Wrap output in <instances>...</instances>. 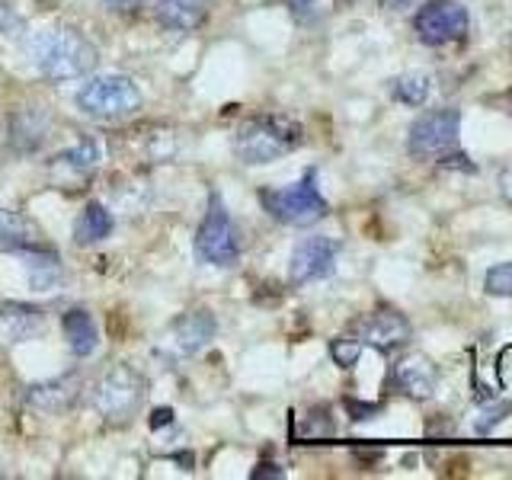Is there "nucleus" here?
<instances>
[{
    "label": "nucleus",
    "instance_id": "nucleus-15",
    "mask_svg": "<svg viewBox=\"0 0 512 480\" xmlns=\"http://www.w3.org/2000/svg\"><path fill=\"white\" fill-rule=\"evenodd\" d=\"M48 128H52V116H48L45 106L16 109L10 116V144L16 151L29 154L42 148V141L48 138Z\"/></svg>",
    "mask_w": 512,
    "mask_h": 480
},
{
    "label": "nucleus",
    "instance_id": "nucleus-32",
    "mask_svg": "<svg viewBox=\"0 0 512 480\" xmlns=\"http://www.w3.org/2000/svg\"><path fill=\"white\" fill-rule=\"evenodd\" d=\"M410 4H416V0H381V7H388V10H407Z\"/></svg>",
    "mask_w": 512,
    "mask_h": 480
},
{
    "label": "nucleus",
    "instance_id": "nucleus-16",
    "mask_svg": "<svg viewBox=\"0 0 512 480\" xmlns=\"http://www.w3.org/2000/svg\"><path fill=\"white\" fill-rule=\"evenodd\" d=\"M10 253L23 260L32 292H55L61 285V260L55 250H42V244H32V247H20Z\"/></svg>",
    "mask_w": 512,
    "mask_h": 480
},
{
    "label": "nucleus",
    "instance_id": "nucleus-3",
    "mask_svg": "<svg viewBox=\"0 0 512 480\" xmlns=\"http://www.w3.org/2000/svg\"><path fill=\"white\" fill-rule=\"evenodd\" d=\"M144 388H148V381H144V375L135 365L112 362L106 372L96 378L90 391V404L106 423L125 426V423H132V416H138Z\"/></svg>",
    "mask_w": 512,
    "mask_h": 480
},
{
    "label": "nucleus",
    "instance_id": "nucleus-1",
    "mask_svg": "<svg viewBox=\"0 0 512 480\" xmlns=\"http://www.w3.org/2000/svg\"><path fill=\"white\" fill-rule=\"evenodd\" d=\"M29 61L36 64L45 80H77L87 77L96 61H100V48H96L80 29H42L32 32L26 42Z\"/></svg>",
    "mask_w": 512,
    "mask_h": 480
},
{
    "label": "nucleus",
    "instance_id": "nucleus-10",
    "mask_svg": "<svg viewBox=\"0 0 512 480\" xmlns=\"http://www.w3.org/2000/svg\"><path fill=\"white\" fill-rule=\"evenodd\" d=\"M356 336L365 343V346H372L378 352H397L400 346H407L410 343V320L404 314H397V311H375V314H368L362 317L359 324H356Z\"/></svg>",
    "mask_w": 512,
    "mask_h": 480
},
{
    "label": "nucleus",
    "instance_id": "nucleus-8",
    "mask_svg": "<svg viewBox=\"0 0 512 480\" xmlns=\"http://www.w3.org/2000/svg\"><path fill=\"white\" fill-rule=\"evenodd\" d=\"M461 128V112L458 109H436L420 116L407 132V151L420 160L445 157L455 148Z\"/></svg>",
    "mask_w": 512,
    "mask_h": 480
},
{
    "label": "nucleus",
    "instance_id": "nucleus-33",
    "mask_svg": "<svg viewBox=\"0 0 512 480\" xmlns=\"http://www.w3.org/2000/svg\"><path fill=\"white\" fill-rule=\"evenodd\" d=\"M167 420H173V410H154V426H164Z\"/></svg>",
    "mask_w": 512,
    "mask_h": 480
},
{
    "label": "nucleus",
    "instance_id": "nucleus-26",
    "mask_svg": "<svg viewBox=\"0 0 512 480\" xmlns=\"http://www.w3.org/2000/svg\"><path fill=\"white\" fill-rule=\"evenodd\" d=\"M23 29H26L23 16L16 13L10 4H0V32H4L7 39H20V36H23Z\"/></svg>",
    "mask_w": 512,
    "mask_h": 480
},
{
    "label": "nucleus",
    "instance_id": "nucleus-6",
    "mask_svg": "<svg viewBox=\"0 0 512 480\" xmlns=\"http://www.w3.org/2000/svg\"><path fill=\"white\" fill-rule=\"evenodd\" d=\"M196 256L208 266H237L240 263V234H237V224L228 212V205L212 192L208 196V208H205V218L196 231Z\"/></svg>",
    "mask_w": 512,
    "mask_h": 480
},
{
    "label": "nucleus",
    "instance_id": "nucleus-19",
    "mask_svg": "<svg viewBox=\"0 0 512 480\" xmlns=\"http://www.w3.org/2000/svg\"><path fill=\"white\" fill-rule=\"evenodd\" d=\"M112 228H116V218H112L109 208L100 202H90V205H84V212H80L74 221V244L77 247L103 244V240L112 234Z\"/></svg>",
    "mask_w": 512,
    "mask_h": 480
},
{
    "label": "nucleus",
    "instance_id": "nucleus-18",
    "mask_svg": "<svg viewBox=\"0 0 512 480\" xmlns=\"http://www.w3.org/2000/svg\"><path fill=\"white\" fill-rule=\"evenodd\" d=\"M61 330L64 340H68V349L74 352L77 359H87L100 346V330H96V320L90 317V311L84 308H71L64 311L61 317Z\"/></svg>",
    "mask_w": 512,
    "mask_h": 480
},
{
    "label": "nucleus",
    "instance_id": "nucleus-34",
    "mask_svg": "<svg viewBox=\"0 0 512 480\" xmlns=\"http://www.w3.org/2000/svg\"><path fill=\"white\" fill-rule=\"evenodd\" d=\"M506 100H509V109H506V112H509V116H512V93H506Z\"/></svg>",
    "mask_w": 512,
    "mask_h": 480
},
{
    "label": "nucleus",
    "instance_id": "nucleus-27",
    "mask_svg": "<svg viewBox=\"0 0 512 480\" xmlns=\"http://www.w3.org/2000/svg\"><path fill=\"white\" fill-rule=\"evenodd\" d=\"M496 381L503 391H512V346H503L496 356Z\"/></svg>",
    "mask_w": 512,
    "mask_h": 480
},
{
    "label": "nucleus",
    "instance_id": "nucleus-24",
    "mask_svg": "<svg viewBox=\"0 0 512 480\" xmlns=\"http://www.w3.org/2000/svg\"><path fill=\"white\" fill-rule=\"evenodd\" d=\"M509 413H512L509 400H496V404H487L484 410H480L477 420H474V432H477V436H490V432L500 426Z\"/></svg>",
    "mask_w": 512,
    "mask_h": 480
},
{
    "label": "nucleus",
    "instance_id": "nucleus-28",
    "mask_svg": "<svg viewBox=\"0 0 512 480\" xmlns=\"http://www.w3.org/2000/svg\"><path fill=\"white\" fill-rule=\"evenodd\" d=\"M346 407L356 413L352 420H372V416L378 413V404H356V400H346Z\"/></svg>",
    "mask_w": 512,
    "mask_h": 480
},
{
    "label": "nucleus",
    "instance_id": "nucleus-13",
    "mask_svg": "<svg viewBox=\"0 0 512 480\" xmlns=\"http://www.w3.org/2000/svg\"><path fill=\"white\" fill-rule=\"evenodd\" d=\"M215 333H218L215 314L205 308H196V311H186L173 320L170 343L176 346V352H183V356H196V352H202L215 340Z\"/></svg>",
    "mask_w": 512,
    "mask_h": 480
},
{
    "label": "nucleus",
    "instance_id": "nucleus-29",
    "mask_svg": "<svg viewBox=\"0 0 512 480\" xmlns=\"http://www.w3.org/2000/svg\"><path fill=\"white\" fill-rule=\"evenodd\" d=\"M496 186H500V196L506 199V205H512V167H506L500 173V180H496Z\"/></svg>",
    "mask_w": 512,
    "mask_h": 480
},
{
    "label": "nucleus",
    "instance_id": "nucleus-31",
    "mask_svg": "<svg viewBox=\"0 0 512 480\" xmlns=\"http://www.w3.org/2000/svg\"><path fill=\"white\" fill-rule=\"evenodd\" d=\"M106 4H112L116 10H132V7H141L144 0H106Z\"/></svg>",
    "mask_w": 512,
    "mask_h": 480
},
{
    "label": "nucleus",
    "instance_id": "nucleus-25",
    "mask_svg": "<svg viewBox=\"0 0 512 480\" xmlns=\"http://www.w3.org/2000/svg\"><path fill=\"white\" fill-rule=\"evenodd\" d=\"M484 292L493 298H512V263H500V266L487 269Z\"/></svg>",
    "mask_w": 512,
    "mask_h": 480
},
{
    "label": "nucleus",
    "instance_id": "nucleus-21",
    "mask_svg": "<svg viewBox=\"0 0 512 480\" xmlns=\"http://www.w3.org/2000/svg\"><path fill=\"white\" fill-rule=\"evenodd\" d=\"M151 7H154L157 23L176 32H192L205 20L199 0H151Z\"/></svg>",
    "mask_w": 512,
    "mask_h": 480
},
{
    "label": "nucleus",
    "instance_id": "nucleus-12",
    "mask_svg": "<svg viewBox=\"0 0 512 480\" xmlns=\"http://www.w3.org/2000/svg\"><path fill=\"white\" fill-rule=\"evenodd\" d=\"M96 167H100V144L93 138H84V141H77L74 148L48 160V176H52L58 186H68V183H84L87 176L96 173Z\"/></svg>",
    "mask_w": 512,
    "mask_h": 480
},
{
    "label": "nucleus",
    "instance_id": "nucleus-17",
    "mask_svg": "<svg viewBox=\"0 0 512 480\" xmlns=\"http://www.w3.org/2000/svg\"><path fill=\"white\" fill-rule=\"evenodd\" d=\"M42 330H45V311L23 301L0 304V336H4L7 343H26L32 336H39Z\"/></svg>",
    "mask_w": 512,
    "mask_h": 480
},
{
    "label": "nucleus",
    "instance_id": "nucleus-30",
    "mask_svg": "<svg viewBox=\"0 0 512 480\" xmlns=\"http://www.w3.org/2000/svg\"><path fill=\"white\" fill-rule=\"evenodd\" d=\"M288 4H292V10H295V16H308V13H314V7L320 4V0H288Z\"/></svg>",
    "mask_w": 512,
    "mask_h": 480
},
{
    "label": "nucleus",
    "instance_id": "nucleus-5",
    "mask_svg": "<svg viewBox=\"0 0 512 480\" xmlns=\"http://www.w3.org/2000/svg\"><path fill=\"white\" fill-rule=\"evenodd\" d=\"M141 87L125 74H96L77 90V106L93 119H128L141 109Z\"/></svg>",
    "mask_w": 512,
    "mask_h": 480
},
{
    "label": "nucleus",
    "instance_id": "nucleus-22",
    "mask_svg": "<svg viewBox=\"0 0 512 480\" xmlns=\"http://www.w3.org/2000/svg\"><path fill=\"white\" fill-rule=\"evenodd\" d=\"M429 93H432V77L423 74V71L400 74V77H394V84H391V96H394V100L410 106V109L423 106L429 100Z\"/></svg>",
    "mask_w": 512,
    "mask_h": 480
},
{
    "label": "nucleus",
    "instance_id": "nucleus-20",
    "mask_svg": "<svg viewBox=\"0 0 512 480\" xmlns=\"http://www.w3.org/2000/svg\"><path fill=\"white\" fill-rule=\"evenodd\" d=\"M42 244V231L39 224L23 212H13V208H0V247L4 250H20Z\"/></svg>",
    "mask_w": 512,
    "mask_h": 480
},
{
    "label": "nucleus",
    "instance_id": "nucleus-23",
    "mask_svg": "<svg viewBox=\"0 0 512 480\" xmlns=\"http://www.w3.org/2000/svg\"><path fill=\"white\" fill-rule=\"evenodd\" d=\"M362 349H365V343L359 340L356 333H349V336H336V340L330 343V359L340 365V368H352L359 362V356H362Z\"/></svg>",
    "mask_w": 512,
    "mask_h": 480
},
{
    "label": "nucleus",
    "instance_id": "nucleus-4",
    "mask_svg": "<svg viewBox=\"0 0 512 480\" xmlns=\"http://www.w3.org/2000/svg\"><path fill=\"white\" fill-rule=\"evenodd\" d=\"M260 202H263V208H266L272 218L288 224V228H308V224L324 221L327 212H330L324 192L317 189V173L314 170H308L292 186L263 189L260 192Z\"/></svg>",
    "mask_w": 512,
    "mask_h": 480
},
{
    "label": "nucleus",
    "instance_id": "nucleus-11",
    "mask_svg": "<svg viewBox=\"0 0 512 480\" xmlns=\"http://www.w3.org/2000/svg\"><path fill=\"white\" fill-rule=\"evenodd\" d=\"M80 394H84V381H80V375L71 372V375H58V378L39 381V384H29L26 404L36 413L61 416L77 404Z\"/></svg>",
    "mask_w": 512,
    "mask_h": 480
},
{
    "label": "nucleus",
    "instance_id": "nucleus-14",
    "mask_svg": "<svg viewBox=\"0 0 512 480\" xmlns=\"http://www.w3.org/2000/svg\"><path fill=\"white\" fill-rule=\"evenodd\" d=\"M436 384H439V372H436V365L423 356V352H410V356L397 359L394 388L400 394H407L413 400H429L432 391H436Z\"/></svg>",
    "mask_w": 512,
    "mask_h": 480
},
{
    "label": "nucleus",
    "instance_id": "nucleus-2",
    "mask_svg": "<svg viewBox=\"0 0 512 480\" xmlns=\"http://www.w3.org/2000/svg\"><path fill=\"white\" fill-rule=\"evenodd\" d=\"M301 144V125L285 116H250L237 125L234 135V154L240 164L263 167L292 154Z\"/></svg>",
    "mask_w": 512,
    "mask_h": 480
},
{
    "label": "nucleus",
    "instance_id": "nucleus-7",
    "mask_svg": "<svg viewBox=\"0 0 512 480\" xmlns=\"http://www.w3.org/2000/svg\"><path fill=\"white\" fill-rule=\"evenodd\" d=\"M471 29V13L458 0H429L413 16V32L423 45H448L468 36Z\"/></svg>",
    "mask_w": 512,
    "mask_h": 480
},
{
    "label": "nucleus",
    "instance_id": "nucleus-9",
    "mask_svg": "<svg viewBox=\"0 0 512 480\" xmlns=\"http://www.w3.org/2000/svg\"><path fill=\"white\" fill-rule=\"evenodd\" d=\"M336 256H340V244L333 237H304L292 250V263H288V279L292 285H308L317 279H327L336 269Z\"/></svg>",
    "mask_w": 512,
    "mask_h": 480
}]
</instances>
